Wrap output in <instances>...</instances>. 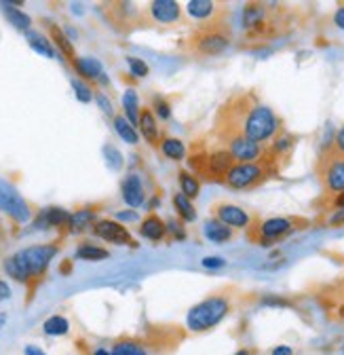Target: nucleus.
<instances>
[{"instance_id":"22","label":"nucleus","mask_w":344,"mask_h":355,"mask_svg":"<svg viewBox=\"0 0 344 355\" xmlns=\"http://www.w3.org/2000/svg\"><path fill=\"white\" fill-rule=\"evenodd\" d=\"M3 13H5V17L9 19V24H11L13 28L21 30V32H26V34L30 32V26H32L30 15L24 13L21 9H17L15 3H3Z\"/></svg>"},{"instance_id":"7","label":"nucleus","mask_w":344,"mask_h":355,"mask_svg":"<svg viewBox=\"0 0 344 355\" xmlns=\"http://www.w3.org/2000/svg\"><path fill=\"white\" fill-rule=\"evenodd\" d=\"M319 175L327 193H344V157L336 153H325L319 163Z\"/></svg>"},{"instance_id":"35","label":"nucleus","mask_w":344,"mask_h":355,"mask_svg":"<svg viewBox=\"0 0 344 355\" xmlns=\"http://www.w3.org/2000/svg\"><path fill=\"white\" fill-rule=\"evenodd\" d=\"M127 64H129V70H132V74L136 78H144L150 72L148 66H146V62H142L140 58H127Z\"/></svg>"},{"instance_id":"31","label":"nucleus","mask_w":344,"mask_h":355,"mask_svg":"<svg viewBox=\"0 0 344 355\" xmlns=\"http://www.w3.org/2000/svg\"><path fill=\"white\" fill-rule=\"evenodd\" d=\"M78 260H91V262H98V260H106L110 254L108 250L100 248V245H93V243H82L78 245L76 254H74Z\"/></svg>"},{"instance_id":"45","label":"nucleus","mask_w":344,"mask_h":355,"mask_svg":"<svg viewBox=\"0 0 344 355\" xmlns=\"http://www.w3.org/2000/svg\"><path fill=\"white\" fill-rule=\"evenodd\" d=\"M11 298V288L5 279H0V302H5Z\"/></svg>"},{"instance_id":"2","label":"nucleus","mask_w":344,"mask_h":355,"mask_svg":"<svg viewBox=\"0 0 344 355\" xmlns=\"http://www.w3.org/2000/svg\"><path fill=\"white\" fill-rule=\"evenodd\" d=\"M230 313V302L224 296H209L194 304L188 315H186V326L192 332H209L216 328L226 315Z\"/></svg>"},{"instance_id":"37","label":"nucleus","mask_w":344,"mask_h":355,"mask_svg":"<svg viewBox=\"0 0 344 355\" xmlns=\"http://www.w3.org/2000/svg\"><path fill=\"white\" fill-rule=\"evenodd\" d=\"M104 157H106V161H108V165L112 167V169H120L123 167V155L114 148V146H104Z\"/></svg>"},{"instance_id":"32","label":"nucleus","mask_w":344,"mask_h":355,"mask_svg":"<svg viewBox=\"0 0 344 355\" xmlns=\"http://www.w3.org/2000/svg\"><path fill=\"white\" fill-rule=\"evenodd\" d=\"M174 207L178 211V216L184 220V222H194L197 220V209L192 205V201L188 197H184L182 193L174 195Z\"/></svg>"},{"instance_id":"20","label":"nucleus","mask_w":344,"mask_h":355,"mask_svg":"<svg viewBox=\"0 0 344 355\" xmlns=\"http://www.w3.org/2000/svg\"><path fill=\"white\" fill-rule=\"evenodd\" d=\"M5 271H7V275H9L11 279H15V282H19V284H28V282L32 279V275H30V271H28V264L24 262V258H21L19 252L13 254V256H9V258L5 260Z\"/></svg>"},{"instance_id":"33","label":"nucleus","mask_w":344,"mask_h":355,"mask_svg":"<svg viewBox=\"0 0 344 355\" xmlns=\"http://www.w3.org/2000/svg\"><path fill=\"white\" fill-rule=\"evenodd\" d=\"M51 38H53V42L57 44V49H60L66 58H70V60L74 62V47H72V42H70V38H68L57 26H51Z\"/></svg>"},{"instance_id":"14","label":"nucleus","mask_w":344,"mask_h":355,"mask_svg":"<svg viewBox=\"0 0 344 355\" xmlns=\"http://www.w3.org/2000/svg\"><path fill=\"white\" fill-rule=\"evenodd\" d=\"M120 193H123V199H125V203L129 207H140L146 201L142 180H140V175H136V173H129L125 178L123 184H120Z\"/></svg>"},{"instance_id":"21","label":"nucleus","mask_w":344,"mask_h":355,"mask_svg":"<svg viewBox=\"0 0 344 355\" xmlns=\"http://www.w3.org/2000/svg\"><path fill=\"white\" fill-rule=\"evenodd\" d=\"M96 211L91 207H84V209H78L74 214H70V222H68V231L72 235L76 233H82L84 229H89L91 225H96Z\"/></svg>"},{"instance_id":"26","label":"nucleus","mask_w":344,"mask_h":355,"mask_svg":"<svg viewBox=\"0 0 344 355\" xmlns=\"http://www.w3.org/2000/svg\"><path fill=\"white\" fill-rule=\"evenodd\" d=\"M161 150L171 161H182L186 157V144L182 140H178V138H163L161 140Z\"/></svg>"},{"instance_id":"29","label":"nucleus","mask_w":344,"mask_h":355,"mask_svg":"<svg viewBox=\"0 0 344 355\" xmlns=\"http://www.w3.org/2000/svg\"><path fill=\"white\" fill-rule=\"evenodd\" d=\"M28 44L40 55L45 58H55V49H53V42H49L45 36H42L40 32H28Z\"/></svg>"},{"instance_id":"34","label":"nucleus","mask_w":344,"mask_h":355,"mask_svg":"<svg viewBox=\"0 0 344 355\" xmlns=\"http://www.w3.org/2000/svg\"><path fill=\"white\" fill-rule=\"evenodd\" d=\"M72 89H74V96H76L78 102L89 104L93 100V92H91V87L87 83H82L78 78H72Z\"/></svg>"},{"instance_id":"52","label":"nucleus","mask_w":344,"mask_h":355,"mask_svg":"<svg viewBox=\"0 0 344 355\" xmlns=\"http://www.w3.org/2000/svg\"><path fill=\"white\" fill-rule=\"evenodd\" d=\"M235 355H251V353H249L247 349H239V351H237Z\"/></svg>"},{"instance_id":"15","label":"nucleus","mask_w":344,"mask_h":355,"mask_svg":"<svg viewBox=\"0 0 344 355\" xmlns=\"http://www.w3.org/2000/svg\"><path fill=\"white\" fill-rule=\"evenodd\" d=\"M186 11L192 19L207 21V24L209 19L213 21L220 19V3H213V0H190L186 5Z\"/></svg>"},{"instance_id":"47","label":"nucleus","mask_w":344,"mask_h":355,"mask_svg":"<svg viewBox=\"0 0 344 355\" xmlns=\"http://www.w3.org/2000/svg\"><path fill=\"white\" fill-rule=\"evenodd\" d=\"M329 225H332V227H340V225H344V209H338V211L329 218Z\"/></svg>"},{"instance_id":"41","label":"nucleus","mask_w":344,"mask_h":355,"mask_svg":"<svg viewBox=\"0 0 344 355\" xmlns=\"http://www.w3.org/2000/svg\"><path fill=\"white\" fill-rule=\"evenodd\" d=\"M174 233V237L176 239H184L186 237V231H184V227L182 225H178L176 220H171V222H167V233Z\"/></svg>"},{"instance_id":"30","label":"nucleus","mask_w":344,"mask_h":355,"mask_svg":"<svg viewBox=\"0 0 344 355\" xmlns=\"http://www.w3.org/2000/svg\"><path fill=\"white\" fill-rule=\"evenodd\" d=\"M47 336H66L70 332V322L64 315H51L45 324H42Z\"/></svg>"},{"instance_id":"39","label":"nucleus","mask_w":344,"mask_h":355,"mask_svg":"<svg viewBox=\"0 0 344 355\" xmlns=\"http://www.w3.org/2000/svg\"><path fill=\"white\" fill-rule=\"evenodd\" d=\"M201 264L205 266V269H222V266L226 264V260L220 258V256H205L201 260Z\"/></svg>"},{"instance_id":"43","label":"nucleus","mask_w":344,"mask_h":355,"mask_svg":"<svg viewBox=\"0 0 344 355\" xmlns=\"http://www.w3.org/2000/svg\"><path fill=\"white\" fill-rule=\"evenodd\" d=\"M262 304L264 306H289V302L279 296H266V298H262Z\"/></svg>"},{"instance_id":"38","label":"nucleus","mask_w":344,"mask_h":355,"mask_svg":"<svg viewBox=\"0 0 344 355\" xmlns=\"http://www.w3.org/2000/svg\"><path fill=\"white\" fill-rule=\"evenodd\" d=\"M293 146V138L283 133V136H277L275 138V144H273V155H283L285 150H289Z\"/></svg>"},{"instance_id":"18","label":"nucleus","mask_w":344,"mask_h":355,"mask_svg":"<svg viewBox=\"0 0 344 355\" xmlns=\"http://www.w3.org/2000/svg\"><path fill=\"white\" fill-rule=\"evenodd\" d=\"M140 235L148 241H161L167 235V222H163L156 214H150L142 220Z\"/></svg>"},{"instance_id":"50","label":"nucleus","mask_w":344,"mask_h":355,"mask_svg":"<svg viewBox=\"0 0 344 355\" xmlns=\"http://www.w3.org/2000/svg\"><path fill=\"white\" fill-rule=\"evenodd\" d=\"M334 207H336V209H344V193H338V195H336Z\"/></svg>"},{"instance_id":"27","label":"nucleus","mask_w":344,"mask_h":355,"mask_svg":"<svg viewBox=\"0 0 344 355\" xmlns=\"http://www.w3.org/2000/svg\"><path fill=\"white\" fill-rule=\"evenodd\" d=\"M114 129H116V133L120 136V140H125L127 144H138L140 142L136 125L129 123L127 116H114Z\"/></svg>"},{"instance_id":"51","label":"nucleus","mask_w":344,"mask_h":355,"mask_svg":"<svg viewBox=\"0 0 344 355\" xmlns=\"http://www.w3.org/2000/svg\"><path fill=\"white\" fill-rule=\"evenodd\" d=\"M93 355H112V351H106V349H96Z\"/></svg>"},{"instance_id":"16","label":"nucleus","mask_w":344,"mask_h":355,"mask_svg":"<svg viewBox=\"0 0 344 355\" xmlns=\"http://www.w3.org/2000/svg\"><path fill=\"white\" fill-rule=\"evenodd\" d=\"M74 68L76 72L82 76V78H87V80H100V83H108L106 74H104V68H102V62L96 60V58H74Z\"/></svg>"},{"instance_id":"42","label":"nucleus","mask_w":344,"mask_h":355,"mask_svg":"<svg viewBox=\"0 0 344 355\" xmlns=\"http://www.w3.org/2000/svg\"><path fill=\"white\" fill-rule=\"evenodd\" d=\"M332 153L344 157V127H340V131L336 133V138H334V150Z\"/></svg>"},{"instance_id":"4","label":"nucleus","mask_w":344,"mask_h":355,"mask_svg":"<svg viewBox=\"0 0 344 355\" xmlns=\"http://www.w3.org/2000/svg\"><path fill=\"white\" fill-rule=\"evenodd\" d=\"M190 167L197 171L194 175L205 178V180H216V182H224L226 173L230 171V167L237 163L233 153L228 148H218V150H209V153H192L188 157Z\"/></svg>"},{"instance_id":"28","label":"nucleus","mask_w":344,"mask_h":355,"mask_svg":"<svg viewBox=\"0 0 344 355\" xmlns=\"http://www.w3.org/2000/svg\"><path fill=\"white\" fill-rule=\"evenodd\" d=\"M178 180H180V187H182V195H184V197H188L190 201L199 197L201 184H199V178H197L194 173L182 169V171L178 173Z\"/></svg>"},{"instance_id":"9","label":"nucleus","mask_w":344,"mask_h":355,"mask_svg":"<svg viewBox=\"0 0 344 355\" xmlns=\"http://www.w3.org/2000/svg\"><path fill=\"white\" fill-rule=\"evenodd\" d=\"M93 233L108 241V243H116V245H136L132 233H129V229H125V225H120L118 220H98L93 225Z\"/></svg>"},{"instance_id":"5","label":"nucleus","mask_w":344,"mask_h":355,"mask_svg":"<svg viewBox=\"0 0 344 355\" xmlns=\"http://www.w3.org/2000/svg\"><path fill=\"white\" fill-rule=\"evenodd\" d=\"M307 225L309 222L302 218H285V216L283 218H269V220L257 222V225H251L249 237L260 245H271V243L291 235L293 231L305 229Z\"/></svg>"},{"instance_id":"8","label":"nucleus","mask_w":344,"mask_h":355,"mask_svg":"<svg viewBox=\"0 0 344 355\" xmlns=\"http://www.w3.org/2000/svg\"><path fill=\"white\" fill-rule=\"evenodd\" d=\"M19 254H21L24 262L28 264V271H30L32 279H38L49 269V262L57 254V245L55 243H38V245H30V248L21 250Z\"/></svg>"},{"instance_id":"11","label":"nucleus","mask_w":344,"mask_h":355,"mask_svg":"<svg viewBox=\"0 0 344 355\" xmlns=\"http://www.w3.org/2000/svg\"><path fill=\"white\" fill-rule=\"evenodd\" d=\"M224 144L233 153V157H235L237 163H251V161H257V159H262L266 155L264 148H262V144H255V142L247 140L245 136L230 138Z\"/></svg>"},{"instance_id":"12","label":"nucleus","mask_w":344,"mask_h":355,"mask_svg":"<svg viewBox=\"0 0 344 355\" xmlns=\"http://www.w3.org/2000/svg\"><path fill=\"white\" fill-rule=\"evenodd\" d=\"M269 9L262 3H249L243 7V28L249 34H262L269 30Z\"/></svg>"},{"instance_id":"23","label":"nucleus","mask_w":344,"mask_h":355,"mask_svg":"<svg viewBox=\"0 0 344 355\" xmlns=\"http://www.w3.org/2000/svg\"><path fill=\"white\" fill-rule=\"evenodd\" d=\"M70 222V211L62 209V207H49L40 214L38 218V225L40 227H68Z\"/></svg>"},{"instance_id":"48","label":"nucleus","mask_w":344,"mask_h":355,"mask_svg":"<svg viewBox=\"0 0 344 355\" xmlns=\"http://www.w3.org/2000/svg\"><path fill=\"white\" fill-rule=\"evenodd\" d=\"M271 355H293V351H291V347H287V345H277V347L271 351Z\"/></svg>"},{"instance_id":"40","label":"nucleus","mask_w":344,"mask_h":355,"mask_svg":"<svg viewBox=\"0 0 344 355\" xmlns=\"http://www.w3.org/2000/svg\"><path fill=\"white\" fill-rule=\"evenodd\" d=\"M96 102H98V106L108 114V116H112L114 114V108H112V102L104 96V94H96Z\"/></svg>"},{"instance_id":"3","label":"nucleus","mask_w":344,"mask_h":355,"mask_svg":"<svg viewBox=\"0 0 344 355\" xmlns=\"http://www.w3.org/2000/svg\"><path fill=\"white\" fill-rule=\"evenodd\" d=\"M271 173H273V161L269 155H264L262 159L251 163H235L224 178V184L235 191H247L266 182Z\"/></svg>"},{"instance_id":"49","label":"nucleus","mask_w":344,"mask_h":355,"mask_svg":"<svg viewBox=\"0 0 344 355\" xmlns=\"http://www.w3.org/2000/svg\"><path fill=\"white\" fill-rule=\"evenodd\" d=\"M24 355H47V353L42 351L40 347H36V345H26V349H24Z\"/></svg>"},{"instance_id":"10","label":"nucleus","mask_w":344,"mask_h":355,"mask_svg":"<svg viewBox=\"0 0 344 355\" xmlns=\"http://www.w3.org/2000/svg\"><path fill=\"white\" fill-rule=\"evenodd\" d=\"M211 211H213V218H218L230 229H249L253 225L251 214L233 203H216L211 207Z\"/></svg>"},{"instance_id":"46","label":"nucleus","mask_w":344,"mask_h":355,"mask_svg":"<svg viewBox=\"0 0 344 355\" xmlns=\"http://www.w3.org/2000/svg\"><path fill=\"white\" fill-rule=\"evenodd\" d=\"M334 24H336L340 30H344V5H340V7L336 9V13H334Z\"/></svg>"},{"instance_id":"19","label":"nucleus","mask_w":344,"mask_h":355,"mask_svg":"<svg viewBox=\"0 0 344 355\" xmlns=\"http://www.w3.org/2000/svg\"><path fill=\"white\" fill-rule=\"evenodd\" d=\"M203 233H205V237H207L209 241H213V243H226V241H230L233 235H235L233 229L226 227L224 222H220L218 218L207 220V222H205V227H203Z\"/></svg>"},{"instance_id":"24","label":"nucleus","mask_w":344,"mask_h":355,"mask_svg":"<svg viewBox=\"0 0 344 355\" xmlns=\"http://www.w3.org/2000/svg\"><path fill=\"white\" fill-rule=\"evenodd\" d=\"M123 108H125V116L127 121L138 127V121H140V102H138V94L136 89H127L123 94Z\"/></svg>"},{"instance_id":"1","label":"nucleus","mask_w":344,"mask_h":355,"mask_svg":"<svg viewBox=\"0 0 344 355\" xmlns=\"http://www.w3.org/2000/svg\"><path fill=\"white\" fill-rule=\"evenodd\" d=\"M230 47V34L226 30V26L220 21H209L203 24L190 38H188V49L190 53L199 55V58H216L220 53H224Z\"/></svg>"},{"instance_id":"44","label":"nucleus","mask_w":344,"mask_h":355,"mask_svg":"<svg viewBox=\"0 0 344 355\" xmlns=\"http://www.w3.org/2000/svg\"><path fill=\"white\" fill-rule=\"evenodd\" d=\"M116 220H123V222H136V220H138V211H134V209L116 211Z\"/></svg>"},{"instance_id":"54","label":"nucleus","mask_w":344,"mask_h":355,"mask_svg":"<svg viewBox=\"0 0 344 355\" xmlns=\"http://www.w3.org/2000/svg\"><path fill=\"white\" fill-rule=\"evenodd\" d=\"M342 351H344V347H342Z\"/></svg>"},{"instance_id":"13","label":"nucleus","mask_w":344,"mask_h":355,"mask_svg":"<svg viewBox=\"0 0 344 355\" xmlns=\"http://www.w3.org/2000/svg\"><path fill=\"white\" fill-rule=\"evenodd\" d=\"M150 17L159 24H176L182 15V9L174 0H154L150 3Z\"/></svg>"},{"instance_id":"36","label":"nucleus","mask_w":344,"mask_h":355,"mask_svg":"<svg viewBox=\"0 0 344 355\" xmlns=\"http://www.w3.org/2000/svg\"><path fill=\"white\" fill-rule=\"evenodd\" d=\"M152 110H154L156 116L163 119V121H167V119L171 116V106H169V102H167L165 98H161V96H156V98L152 100Z\"/></svg>"},{"instance_id":"6","label":"nucleus","mask_w":344,"mask_h":355,"mask_svg":"<svg viewBox=\"0 0 344 355\" xmlns=\"http://www.w3.org/2000/svg\"><path fill=\"white\" fill-rule=\"evenodd\" d=\"M0 211H5L9 218H13L19 225H26L32 218V209L28 201L17 193V189L5 180H0Z\"/></svg>"},{"instance_id":"17","label":"nucleus","mask_w":344,"mask_h":355,"mask_svg":"<svg viewBox=\"0 0 344 355\" xmlns=\"http://www.w3.org/2000/svg\"><path fill=\"white\" fill-rule=\"evenodd\" d=\"M138 127H140L142 136H144V140L148 144H152V146L161 144V129H159V123H156V116H154L152 108H142L140 110Z\"/></svg>"},{"instance_id":"53","label":"nucleus","mask_w":344,"mask_h":355,"mask_svg":"<svg viewBox=\"0 0 344 355\" xmlns=\"http://www.w3.org/2000/svg\"><path fill=\"white\" fill-rule=\"evenodd\" d=\"M3 324H5V318H3V315H0V328H3Z\"/></svg>"},{"instance_id":"25","label":"nucleus","mask_w":344,"mask_h":355,"mask_svg":"<svg viewBox=\"0 0 344 355\" xmlns=\"http://www.w3.org/2000/svg\"><path fill=\"white\" fill-rule=\"evenodd\" d=\"M112 355H148V349L136 338H120L112 345Z\"/></svg>"}]
</instances>
